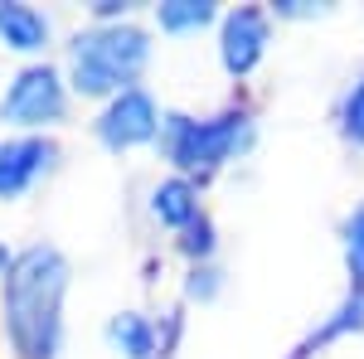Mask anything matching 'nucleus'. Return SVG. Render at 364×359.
Instances as JSON below:
<instances>
[{"mask_svg":"<svg viewBox=\"0 0 364 359\" xmlns=\"http://www.w3.org/2000/svg\"><path fill=\"white\" fill-rule=\"evenodd\" d=\"M166 156L180 170H214L248 141V117L243 112H224L209 122H190V117H166Z\"/></svg>","mask_w":364,"mask_h":359,"instance_id":"3","label":"nucleus"},{"mask_svg":"<svg viewBox=\"0 0 364 359\" xmlns=\"http://www.w3.org/2000/svg\"><path fill=\"white\" fill-rule=\"evenodd\" d=\"M340 132L355 141V146H364V78L350 87L345 102H340Z\"/></svg>","mask_w":364,"mask_h":359,"instance_id":"12","label":"nucleus"},{"mask_svg":"<svg viewBox=\"0 0 364 359\" xmlns=\"http://www.w3.org/2000/svg\"><path fill=\"white\" fill-rule=\"evenodd\" d=\"M190 252H209L214 243H209V223H190V243H185Z\"/></svg>","mask_w":364,"mask_h":359,"instance_id":"14","label":"nucleus"},{"mask_svg":"<svg viewBox=\"0 0 364 359\" xmlns=\"http://www.w3.org/2000/svg\"><path fill=\"white\" fill-rule=\"evenodd\" d=\"M63 83H58V73L49 63H34L25 68L10 92H5V102H0V117L5 122H15V127H44V122H58L63 117Z\"/></svg>","mask_w":364,"mask_h":359,"instance_id":"4","label":"nucleus"},{"mask_svg":"<svg viewBox=\"0 0 364 359\" xmlns=\"http://www.w3.org/2000/svg\"><path fill=\"white\" fill-rule=\"evenodd\" d=\"M107 335H112V345L127 359H151V355H156V331H151V321L136 316V311L117 316L112 326H107Z\"/></svg>","mask_w":364,"mask_h":359,"instance_id":"10","label":"nucleus"},{"mask_svg":"<svg viewBox=\"0 0 364 359\" xmlns=\"http://www.w3.org/2000/svg\"><path fill=\"white\" fill-rule=\"evenodd\" d=\"M0 39L20 54H39L49 44V20L34 10V5H0Z\"/></svg>","mask_w":364,"mask_h":359,"instance_id":"8","label":"nucleus"},{"mask_svg":"<svg viewBox=\"0 0 364 359\" xmlns=\"http://www.w3.org/2000/svg\"><path fill=\"white\" fill-rule=\"evenodd\" d=\"M161 132V112L151 102V92H141V87H127V92H117L112 107L102 112V122H97V136L107 141L112 151H127V146H141V141H151Z\"/></svg>","mask_w":364,"mask_h":359,"instance_id":"5","label":"nucleus"},{"mask_svg":"<svg viewBox=\"0 0 364 359\" xmlns=\"http://www.w3.org/2000/svg\"><path fill=\"white\" fill-rule=\"evenodd\" d=\"M151 58V44L136 25H97L73 39V87L83 97H102V92H127Z\"/></svg>","mask_w":364,"mask_h":359,"instance_id":"2","label":"nucleus"},{"mask_svg":"<svg viewBox=\"0 0 364 359\" xmlns=\"http://www.w3.org/2000/svg\"><path fill=\"white\" fill-rule=\"evenodd\" d=\"M151 209H156V219L170 223V228H190V223L199 219L195 185H185V180H166L161 190L151 194Z\"/></svg>","mask_w":364,"mask_h":359,"instance_id":"9","label":"nucleus"},{"mask_svg":"<svg viewBox=\"0 0 364 359\" xmlns=\"http://www.w3.org/2000/svg\"><path fill=\"white\" fill-rule=\"evenodd\" d=\"M267 54V15L262 10H233L224 20V68L243 78Z\"/></svg>","mask_w":364,"mask_h":359,"instance_id":"7","label":"nucleus"},{"mask_svg":"<svg viewBox=\"0 0 364 359\" xmlns=\"http://www.w3.org/2000/svg\"><path fill=\"white\" fill-rule=\"evenodd\" d=\"M10 267H15V257H10V248L0 243V272H10Z\"/></svg>","mask_w":364,"mask_h":359,"instance_id":"15","label":"nucleus"},{"mask_svg":"<svg viewBox=\"0 0 364 359\" xmlns=\"http://www.w3.org/2000/svg\"><path fill=\"white\" fill-rule=\"evenodd\" d=\"M345 248H350V267H355V277L364 282V204L350 214V223H345Z\"/></svg>","mask_w":364,"mask_h":359,"instance_id":"13","label":"nucleus"},{"mask_svg":"<svg viewBox=\"0 0 364 359\" xmlns=\"http://www.w3.org/2000/svg\"><path fill=\"white\" fill-rule=\"evenodd\" d=\"M214 20V5L209 0H170V5H161V29H170V34H180V29H199Z\"/></svg>","mask_w":364,"mask_h":359,"instance_id":"11","label":"nucleus"},{"mask_svg":"<svg viewBox=\"0 0 364 359\" xmlns=\"http://www.w3.org/2000/svg\"><path fill=\"white\" fill-rule=\"evenodd\" d=\"M54 161V146L39 136H20L0 146V199H20V194L49 170Z\"/></svg>","mask_w":364,"mask_h":359,"instance_id":"6","label":"nucleus"},{"mask_svg":"<svg viewBox=\"0 0 364 359\" xmlns=\"http://www.w3.org/2000/svg\"><path fill=\"white\" fill-rule=\"evenodd\" d=\"M63 291H68V262L49 243L25 248L5 272V326L25 359H54L63 331Z\"/></svg>","mask_w":364,"mask_h":359,"instance_id":"1","label":"nucleus"}]
</instances>
